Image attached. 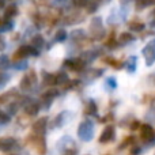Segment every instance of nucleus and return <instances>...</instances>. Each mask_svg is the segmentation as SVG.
Listing matches in <instances>:
<instances>
[{
    "label": "nucleus",
    "mask_w": 155,
    "mask_h": 155,
    "mask_svg": "<svg viewBox=\"0 0 155 155\" xmlns=\"http://www.w3.org/2000/svg\"><path fill=\"white\" fill-rule=\"evenodd\" d=\"M94 132H95L94 124L91 121H83L78 128V136L83 142H90L94 137Z\"/></svg>",
    "instance_id": "obj_1"
},
{
    "label": "nucleus",
    "mask_w": 155,
    "mask_h": 155,
    "mask_svg": "<svg viewBox=\"0 0 155 155\" xmlns=\"http://www.w3.org/2000/svg\"><path fill=\"white\" fill-rule=\"evenodd\" d=\"M30 142H31V146L37 154L44 155L46 153V140L42 135H31L30 136Z\"/></svg>",
    "instance_id": "obj_2"
},
{
    "label": "nucleus",
    "mask_w": 155,
    "mask_h": 155,
    "mask_svg": "<svg viewBox=\"0 0 155 155\" xmlns=\"http://www.w3.org/2000/svg\"><path fill=\"white\" fill-rule=\"evenodd\" d=\"M140 137L146 144H151L153 142H155V131L150 124L140 125Z\"/></svg>",
    "instance_id": "obj_3"
},
{
    "label": "nucleus",
    "mask_w": 155,
    "mask_h": 155,
    "mask_svg": "<svg viewBox=\"0 0 155 155\" xmlns=\"http://www.w3.org/2000/svg\"><path fill=\"white\" fill-rule=\"evenodd\" d=\"M116 139V129L113 125L105 127V129L102 131V134L99 135V143L106 144V143H112Z\"/></svg>",
    "instance_id": "obj_4"
},
{
    "label": "nucleus",
    "mask_w": 155,
    "mask_h": 155,
    "mask_svg": "<svg viewBox=\"0 0 155 155\" xmlns=\"http://www.w3.org/2000/svg\"><path fill=\"white\" fill-rule=\"evenodd\" d=\"M16 147H18V140L14 137H2L0 139V151H3V153L12 151Z\"/></svg>",
    "instance_id": "obj_5"
},
{
    "label": "nucleus",
    "mask_w": 155,
    "mask_h": 155,
    "mask_svg": "<svg viewBox=\"0 0 155 155\" xmlns=\"http://www.w3.org/2000/svg\"><path fill=\"white\" fill-rule=\"evenodd\" d=\"M46 125H48V118L46 117H42V118H38L34 124H33V132L35 135H42L45 134L46 131Z\"/></svg>",
    "instance_id": "obj_6"
},
{
    "label": "nucleus",
    "mask_w": 155,
    "mask_h": 155,
    "mask_svg": "<svg viewBox=\"0 0 155 155\" xmlns=\"http://www.w3.org/2000/svg\"><path fill=\"white\" fill-rule=\"evenodd\" d=\"M135 143V136H128V137H125V139L123 140V142L120 143V146H118V150H124V148H127V147H129V146H132Z\"/></svg>",
    "instance_id": "obj_7"
},
{
    "label": "nucleus",
    "mask_w": 155,
    "mask_h": 155,
    "mask_svg": "<svg viewBox=\"0 0 155 155\" xmlns=\"http://www.w3.org/2000/svg\"><path fill=\"white\" fill-rule=\"evenodd\" d=\"M38 110H40V106L37 104H30L29 106H26V113L29 116H35L38 113Z\"/></svg>",
    "instance_id": "obj_8"
},
{
    "label": "nucleus",
    "mask_w": 155,
    "mask_h": 155,
    "mask_svg": "<svg viewBox=\"0 0 155 155\" xmlns=\"http://www.w3.org/2000/svg\"><path fill=\"white\" fill-rule=\"evenodd\" d=\"M95 113H97V105L93 101H90L87 104V107H86V114H95Z\"/></svg>",
    "instance_id": "obj_9"
},
{
    "label": "nucleus",
    "mask_w": 155,
    "mask_h": 155,
    "mask_svg": "<svg viewBox=\"0 0 155 155\" xmlns=\"http://www.w3.org/2000/svg\"><path fill=\"white\" fill-rule=\"evenodd\" d=\"M10 123V116L5 113H0V124H8Z\"/></svg>",
    "instance_id": "obj_10"
},
{
    "label": "nucleus",
    "mask_w": 155,
    "mask_h": 155,
    "mask_svg": "<svg viewBox=\"0 0 155 155\" xmlns=\"http://www.w3.org/2000/svg\"><path fill=\"white\" fill-rule=\"evenodd\" d=\"M71 67H72V70H82L83 68V63L80 61V60H78V61H75L74 63V65H71Z\"/></svg>",
    "instance_id": "obj_11"
},
{
    "label": "nucleus",
    "mask_w": 155,
    "mask_h": 155,
    "mask_svg": "<svg viewBox=\"0 0 155 155\" xmlns=\"http://www.w3.org/2000/svg\"><path fill=\"white\" fill-rule=\"evenodd\" d=\"M140 151H142V148H140L139 146L134 144V146H132V150H131V155H137Z\"/></svg>",
    "instance_id": "obj_12"
},
{
    "label": "nucleus",
    "mask_w": 155,
    "mask_h": 155,
    "mask_svg": "<svg viewBox=\"0 0 155 155\" xmlns=\"http://www.w3.org/2000/svg\"><path fill=\"white\" fill-rule=\"evenodd\" d=\"M137 128H140V123H139V121H134V123H131V129H132V131H136Z\"/></svg>",
    "instance_id": "obj_13"
}]
</instances>
